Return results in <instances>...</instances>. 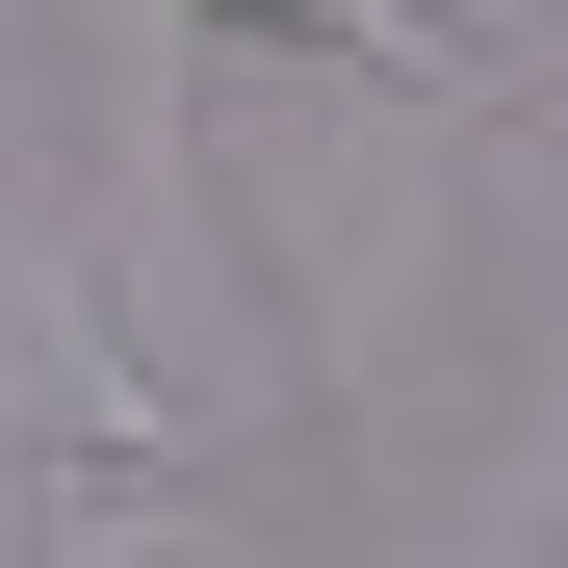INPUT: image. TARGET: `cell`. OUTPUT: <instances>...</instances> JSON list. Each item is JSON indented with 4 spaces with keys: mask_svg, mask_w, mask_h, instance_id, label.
I'll return each mask as SVG.
<instances>
[{
    "mask_svg": "<svg viewBox=\"0 0 568 568\" xmlns=\"http://www.w3.org/2000/svg\"><path fill=\"white\" fill-rule=\"evenodd\" d=\"M0 439H52V465H155L181 439L155 336L104 311V258H0Z\"/></svg>",
    "mask_w": 568,
    "mask_h": 568,
    "instance_id": "6da1fadb",
    "label": "cell"
},
{
    "mask_svg": "<svg viewBox=\"0 0 568 568\" xmlns=\"http://www.w3.org/2000/svg\"><path fill=\"white\" fill-rule=\"evenodd\" d=\"M27 568H258V517H233V491H155V465H104V491H52Z\"/></svg>",
    "mask_w": 568,
    "mask_h": 568,
    "instance_id": "7a4b0ae2",
    "label": "cell"
},
{
    "mask_svg": "<svg viewBox=\"0 0 568 568\" xmlns=\"http://www.w3.org/2000/svg\"><path fill=\"white\" fill-rule=\"evenodd\" d=\"M233 27H311L336 78H439V27H414V0H233Z\"/></svg>",
    "mask_w": 568,
    "mask_h": 568,
    "instance_id": "3957f363",
    "label": "cell"
}]
</instances>
